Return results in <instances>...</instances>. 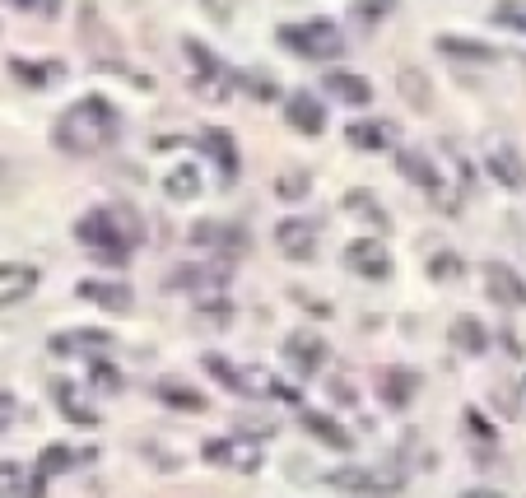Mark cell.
Masks as SVG:
<instances>
[{
  "label": "cell",
  "mask_w": 526,
  "mask_h": 498,
  "mask_svg": "<svg viewBox=\"0 0 526 498\" xmlns=\"http://www.w3.org/2000/svg\"><path fill=\"white\" fill-rule=\"evenodd\" d=\"M122 131V112L112 108L103 94H84L80 103H70L61 117H56V149L61 154H75V159H94L117 140Z\"/></svg>",
  "instance_id": "1"
},
{
  "label": "cell",
  "mask_w": 526,
  "mask_h": 498,
  "mask_svg": "<svg viewBox=\"0 0 526 498\" xmlns=\"http://www.w3.org/2000/svg\"><path fill=\"white\" fill-rule=\"evenodd\" d=\"M284 52L303 56V61H336L345 52V33L336 19H308V24H284L280 28Z\"/></svg>",
  "instance_id": "2"
},
{
  "label": "cell",
  "mask_w": 526,
  "mask_h": 498,
  "mask_svg": "<svg viewBox=\"0 0 526 498\" xmlns=\"http://www.w3.org/2000/svg\"><path fill=\"white\" fill-rule=\"evenodd\" d=\"M182 52H187V61H191V94L201 98V103H229L233 98L229 66H224L201 38H187L182 42Z\"/></svg>",
  "instance_id": "3"
},
{
  "label": "cell",
  "mask_w": 526,
  "mask_h": 498,
  "mask_svg": "<svg viewBox=\"0 0 526 498\" xmlns=\"http://www.w3.org/2000/svg\"><path fill=\"white\" fill-rule=\"evenodd\" d=\"M201 452H205V461H210V466H219V471H229V475H257L261 466H266V443H261V438H252V433L210 438Z\"/></svg>",
  "instance_id": "4"
},
{
  "label": "cell",
  "mask_w": 526,
  "mask_h": 498,
  "mask_svg": "<svg viewBox=\"0 0 526 498\" xmlns=\"http://www.w3.org/2000/svg\"><path fill=\"white\" fill-rule=\"evenodd\" d=\"M75 238H80V243L89 247V256L103 261V266H126V256H131V247H126V238L117 233L108 210H89V215H80Z\"/></svg>",
  "instance_id": "5"
},
{
  "label": "cell",
  "mask_w": 526,
  "mask_h": 498,
  "mask_svg": "<svg viewBox=\"0 0 526 498\" xmlns=\"http://www.w3.org/2000/svg\"><path fill=\"white\" fill-rule=\"evenodd\" d=\"M331 489L359 494V498H387V494H401L405 480L392 471H373V466H340V471H331Z\"/></svg>",
  "instance_id": "6"
},
{
  "label": "cell",
  "mask_w": 526,
  "mask_h": 498,
  "mask_svg": "<svg viewBox=\"0 0 526 498\" xmlns=\"http://www.w3.org/2000/svg\"><path fill=\"white\" fill-rule=\"evenodd\" d=\"M284 364H289V373L298 377H317L326 364V340L317 336V331H294V336L284 340Z\"/></svg>",
  "instance_id": "7"
},
{
  "label": "cell",
  "mask_w": 526,
  "mask_h": 498,
  "mask_svg": "<svg viewBox=\"0 0 526 498\" xmlns=\"http://www.w3.org/2000/svg\"><path fill=\"white\" fill-rule=\"evenodd\" d=\"M168 289L182 294H205V289H229V266L224 261H187L168 275Z\"/></svg>",
  "instance_id": "8"
},
{
  "label": "cell",
  "mask_w": 526,
  "mask_h": 498,
  "mask_svg": "<svg viewBox=\"0 0 526 498\" xmlns=\"http://www.w3.org/2000/svg\"><path fill=\"white\" fill-rule=\"evenodd\" d=\"M345 270L359 275V280H387L392 275V252L378 238H359V243L345 247Z\"/></svg>",
  "instance_id": "9"
},
{
  "label": "cell",
  "mask_w": 526,
  "mask_h": 498,
  "mask_svg": "<svg viewBox=\"0 0 526 498\" xmlns=\"http://www.w3.org/2000/svg\"><path fill=\"white\" fill-rule=\"evenodd\" d=\"M396 163H401V177H410L424 196H433L438 205H452V196H447V187H443V173L433 168V159L424 154V149H401Z\"/></svg>",
  "instance_id": "10"
},
{
  "label": "cell",
  "mask_w": 526,
  "mask_h": 498,
  "mask_svg": "<svg viewBox=\"0 0 526 498\" xmlns=\"http://www.w3.org/2000/svg\"><path fill=\"white\" fill-rule=\"evenodd\" d=\"M317 233H322V224L317 219H303V215H289L275 224V247H280L284 256H294V261H308L312 247H317Z\"/></svg>",
  "instance_id": "11"
},
{
  "label": "cell",
  "mask_w": 526,
  "mask_h": 498,
  "mask_svg": "<svg viewBox=\"0 0 526 498\" xmlns=\"http://www.w3.org/2000/svg\"><path fill=\"white\" fill-rule=\"evenodd\" d=\"M345 140L354 149H364V154H382V149H392L401 140V126L387 122V117H364V122L345 126Z\"/></svg>",
  "instance_id": "12"
},
{
  "label": "cell",
  "mask_w": 526,
  "mask_h": 498,
  "mask_svg": "<svg viewBox=\"0 0 526 498\" xmlns=\"http://www.w3.org/2000/svg\"><path fill=\"white\" fill-rule=\"evenodd\" d=\"M485 294L499 308H526V280L513 266H503V261H489L485 266Z\"/></svg>",
  "instance_id": "13"
},
{
  "label": "cell",
  "mask_w": 526,
  "mask_h": 498,
  "mask_svg": "<svg viewBox=\"0 0 526 498\" xmlns=\"http://www.w3.org/2000/svg\"><path fill=\"white\" fill-rule=\"evenodd\" d=\"M191 243L205 247V252H243L247 247V233L238 224H219V219H201L191 229Z\"/></svg>",
  "instance_id": "14"
},
{
  "label": "cell",
  "mask_w": 526,
  "mask_h": 498,
  "mask_svg": "<svg viewBox=\"0 0 526 498\" xmlns=\"http://www.w3.org/2000/svg\"><path fill=\"white\" fill-rule=\"evenodd\" d=\"M485 168H489V177H494L499 187H508V191H517L526 182V163L517 159V149L503 145V140H494V145L485 149Z\"/></svg>",
  "instance_id": "15"
},
{
  "label": "cell",
  "mask_w": 526,
  "mask_h": 498,
  "mask_svg": "<svg viewBox=\"0 0 526 498\" xmlns=\"http://www.w3.org/2000/svg\"><path fill=\"white\" fill-rule=\"evenodd\" d=\"M38 266H28V261H5L0 266V308H10V303H24L33 289H38Z\"/></svg>",
  "instance_id": "16"
},
{
  "label": "cell",
  "mask_w": 526,
  "mask_h": 498,
  "mask_svg": "<svg viewBox=\"0 0 526 498\" xmlns=\"http://www.w3.org/2000/svg\"><path fill=\"white\" fill-rule=\"evenodd\" d=\"M75 294H80L84 303L103 308V312H131V303H135V294L117 280H80L75 284Z\"/></svg>",
  "instance_id": "17"
},
{
  "label": "cell",
  "mask_w": 526,
  "mask_h": 498,
  "mask_svg": "<svg viewBox=\"0 0 526 498\" xmlns=\"http://www.w3.org/2000/svg\"><path fill=\"white\" fill-rule=\"evenodd\" d=\"M433 47H438L447 61H457V66H494V61H499V47L475 42V38H452V33H443Z\"/></svg>",
  "instance_id": "18"
},
{
  "label": "cell",
  "mask_w": 526,
  "mask_h": 498,
  "mask_svg": "<svg viewBox=\"0 0 526 498\" xmlns=\"http://www.w3.org/2000/svg\"><path fill=\"white\" fill-rule=\"evenodd\" d=\"M154 401H163L168 410H182V415H205V396L191 382H182V377H159L154 382Z\"/></svg>",
  "instance_id": "19"
},
{
  "label": "cell",
  "mask_w": 526,
  "mask_h": 498,
  "mask_svg": "<svg viewBox=\"0 0 526 498\" xmlns=\"http://www.w3.org/2000/svg\"><path fill=\"white\" fill-rule=\"evenodd\" d=\"M47 350L52 354H103L112 350V336L108 331H98V326H80V331H61V336L47 340Z\"/></svg>",
  "instance_id": "20"
},
{
  "label": "cell",
  "mask_w": 526,
  "mask_h": 498,
  "mask_svg": "<svg viewBox=\"0 0 526 498\" xmlns=\"http://www.w3.org/2000/svg\"><path fill=\"white\" fill-rule=\"evenodd\" d=\"M284 122L294 126L298 135H322L326 131V108L312 94H289V103H284Z\"/></svg>",
  "instance_id": "21"
},
{
  "label": "cell",
  "mask_w": 526,
  "mask_h": 498,
  "mask_svg": "<svg viewBox=\"0 0 526 498\" xmlns=\"http://www.w3.org/2000/svg\"><path fill=\"white\" fill-rule=\"evenodd\" d=\"M298 424H303L322 447H336V452H350L354 447V438L345 433V424L331 419V415H322V410H298Z\"/></svg>",
  "instance_id": "22"
},
{
  "label": "cell",
  "mask_w": 526,
  "mask_h": 498,
  "mask_svg": "<svg viewBox=\"0 0 526 498\" xmlns=\"http://www.w3.org/2000/svg\"><path fill=\"white\" fill-rule=\"evenodd\" d=\"M326 94L340 98L345 108H368L373 103V84L364 75H354V70H331L326 75Z\"/></svg>",
  "instance_id": "23"
},
{
  "label": "cell",
  "mask_w": 526,
  "mask_h": 498,
  "mask_svg": "<svg viewBox=\"0 0 526 498\" xmlns=\"http://www.w3.org/2000/svg\"><path fill=\"white\" fill-rule=\"evenodd\" d=\"M378 391H382V401L392 405V410H405V405L415 401L419 377L410 373V368H387V373L378 377Z\"/></svg>",
  "instance_id": "24"
},
{
  "label": "cell",
  "mask_w": 526,
  "mask_h": 498,
  "mask_svg": "<svg viewBox=\"0 0 526 498\" xmlns=\"http://www.w3.org/2000/svg\"><path fill=\"white\" fill-rule=\"evenodd\" d=\"M10 75L19 84H28V89H47V84H56L66 75V66H61V61H24V56H14Z\"/></svg>",
  "instance_id": "25"
},
{
  "label": "cell",
  "mask_w": 526,
  "mask_h": 498,
  "mask_svg": "<svg viewBox=\"0 0 526 498\" xmlns=\"http://www.w3.org/2000/svg\"><path fill=\"white\" fill-rule=\"evenodd\" d=\"M201 149L219 163L224 182H233V177H238V145H233V135H229V131H215V126H210V131L201 135Z\"/></svg>",
  "instance_id": "26"
},
{
  "label": "cell",
  "mask_w": 526,
  "mask_h": 498,
  "mask_svg": "<svg viewBox=\"0 0 526 498\" xmlns=\"http://www.w3.org/2000/svg\"><path fill=\"white\" fill-rule=\"evenodd\" d=\"M163 196L168 201H196L201 196V168L196 163H177L163 173Z\"/></svg>",
  "instance_id": "27"
},
{
  "label": "cell",
  "mask_w": 526,
  "mask_h": 498,
  "mask_svg": "<svg viewBox=\"0 0 526 498\" xmlns=\"http://www.w3.org/2000/svg\"><path fill=\"white\" fill-rule=\"evenodd\" d=\"M396 89H401V98L410 103V108H419V112L433 108V84H429V75H424V70L401 66V70H396Z\"/></svg>",
  "instance_id": "28"
},
{
  "label": "cell",
  "mask_w": 526,
  "mask_h": 498,
  "mask_svg": "<svg viewBox=\"0 0 526 498\" xmlns=\"http://www.w3.org/2000/svg\"><path fill=\"white\" fill-rule=\"evenodd\" d=\"M447 336H452V345H457L461 354H485L489 350V331L475 322V317H457Z\"/></svg>",
  "instance_id": "29"
},
{
  "label": "cell",
  "mask_w": 526,
  "mask_h": 498,
  "mask_svg": "<svg viewBox=\"0 0 526 498\" xmlns=\"http://www.w3.org/2000/svg\"><path fill=\"white\" fill-rule=\"evenodd\" d=\"M52 391H56V405H61V415H66L70 424H98L94 410L75 401V387H70L66 377H52Z\"/></svg>",
  "instance_id": "30"
},
{
  "label": "cell",
  "mask_w": 526,
  "mask_h": 498,
  "mask_svg": "<svg viewBox=\"0 0 526 498\" xmlns=\"http://www.w3.org/2000/svg\"><path fill=\"white\" fill-rule=\"evenodd\" d=\"M345 210H359V219H368V224H378V233H387L392 229V219L382 215V205L368 196V191H350L345 196Z\"/></svg>",
  "instance_id": "31"
},
{
  "label": "cell",
  "mask_w": 526,
  "mask_h": 498,
  "mask_svg": "<svg viewBox=\"0 0 526 498\" xmlns=\"http://www.w3.org/2000/svg\"><path fill=\"white\" fill-rule=\"evenodd\" d=\"M70 461H75V452H70V447H61V443H52V447H47V452H42V457H38V466H33V475H38L42 485H47L52 475H61V471H66Z\"/></svg>",
  "instance_id": "32"
},
{
  "label": "cell",
  "mask_w": 526,
  "mask_h": 498,
  "mask_svg": "<svg viewBox=\"0 0 526 498\" xmlns=\"http://www.w3.org/2000/svg\"><path fill=\"white\" fill-rule=\"evenodd\" d=\"M308 191H312V177L308 173H294V168H289V173L275 177V196H280V201H303Z\"/></svg>",
  "instance_id": "33"
},
{
  "label": "cell",
  "mask_w": 526,
  "mask_h": 498,
  "mask_svg": "<svg viewBox=\"0 0 526 498\" xmlns=\"http://www.w3.org/2000/svg\"><path fill=\"white\" fill-rule=\"evenodd\" d=\"M238 80H243V89H247L252 98H261V103L280 98V84H275V75H261V70H243Z\"/></svg>",
  "instance_id": "34"
},
{
  "label": "cell",
  "mask_w": 526,
  "mask_h": 498,
  "mask_svg": "<svg viewBox=\"0 0 526 498\" xmlns=\"http://www.w3.org/2000/svg\"><path fill=\"white\" fill-rule=\"evenodd\" d=\"M201 364H205V373L215 377L219 387H229V391H238V364H233V359H224V354H205Z\"/></svg>",
  "instance_id": "35"
},
{
  "label": "cell",
  "mask_w": 526,
  "mask_h": 498,
  "mask_svg": "<svg viewBox=\"0 0 526 498\" xmlns=\"http://www.w3.org/2000/svg\"><path fill=\"white\" fill-rule=\"evenodd\" d=\"M461 270H466V266H461V256H457V252H433V256H429V275H433L438 284L461 280Z\"/></svg>",
  "instance_id": "36"
},
{
  "label": "cell",
  "mask_w": 526,
  "mask_h": 498,
  "mask_svg": "<svg viewBox=\"0 0 526 498\" xmlns=\"http://www.w3.org/2000/svg\"><path fill=\"white\" fill-rule=\"evenodd\" d=\"M108 215H112V224H117V233L126 238V247H135L140 238H145V229H140V219H135L131 205H117V210H108Z\"/></svg>",
  "instance_id": "37"
},
{
  "label": "cell",
  "mask_w": 526,
  "mask_h": 498,
  "mask_svg": "<svg viewBox=\"0 0 526 498\" xmlns=\"http://www.w3.org/2000/svg\"><path fill=\"white\" fill-rule=\"evenodd\" d=\"M89 377H94L98 391H122V373H117V368H112L103 354H98V359H89Z\"/></svg>",
  "instance_id": "38"
},
{
  "label": "cell",
  "mask_w": 526,
  "mask_h": 498,
  "mask_svg": "<svg viewBox=\"0 0 526 498\" xmlns=\"http://www.w3.org/2000/svg\"><path fill=\"white\" fill-rule=\"evenodd\" d=\"M494 19H499L503 28H513V33H526V5L522 0H503L499 10H494Z\"/></svg>",
  "instance_id": "39"
},
{
  "label": "cell",
  "mask_w": 526,
  "mask_h": 498,
  "mask_svg": "<svg viewBox=\"0 0 526 498\" xmlns=\"http://www.w3.org/2000/svg\"><path fill=\"white\" fill-rule=\"evenodd\" d=\"M24 485V471H19V461H0V498H14Z\"/></svg>",
  "instance_id": "40"
},
{
  "label": "cell",
  "mask_w": 526,
  "mask_h": 498,
  "mask_svg": "<svg viewBox=\"0 0 526 498\" xmlns=\"http://www.w3.org/2000/svg\"><path fill=\"white\" fill-rule=\"evenodd\" d=\"M387 10H392V0H359V5H354L359 19H382Z\"/></svg>",
  "instance_id": "41"
},
{
  "label": "cell",
  "mask_w": 526,
  "mask_h": 498,
  "mask_svg": "<svg viewBox=\"0 0 526 498\" xmlns=\"http://www.w3.org/2000/svg\"><path fill=\"white\" fill-rule=\"evenodd\" d=\"M14 419H19V401H14L10 391H0V433L10 429Z\"/></svg>",
  "instance_id": "42"
},
{
  "label": "cell",
  "mask_w": 526,
  "mask_h": 498,
  "mask_svg": "<svg viewBox=\"0 0 526 498\" xmlns=\"http://www.w3.org/2000/svg\"><path fill=\"white\" fill-rule=\"evenodd\" d=\"M331 396H336L340 405H354V382L350 377H331Z\"/></svg>",
  "instance_id": "43"
}]
</instances>
